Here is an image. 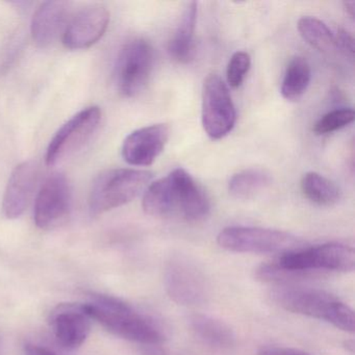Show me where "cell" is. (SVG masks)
I'll return each mask as SVG.
<instances>
[{"label":"cell","mask_w":355,"mask_h":355,"mask_svg":"<svg viewBox=\"0 0 355 355\" xmlns=\"http://www.w3.org/2000/svg\"><path fill=\"white\" fill-rule=\"evenodd\" d=\"M272 298L286 311L323 320L343 331L353 334L355 318L353 309L334 295L309 288H279Z\"/></svg>","instance_id":"3"},{"label":"cell","mask_w":355,"mask_h":355,"mask_svg":"<svg viewBox=\"0 0 355 355\" xmlns=\"http://www.w3.org/2000/svg\"><path fill=\"white\" fill-rule=\"evenodd\" d=\"M84 306L91 319L124 340L148 346H157L165 340L161 325L121 299L92 293Z\"/></svg>","instance_id":"2"},{"label":"cell","mask_w":355,"mask_h":355,"mask_svg":"<svg viewBox=\"0 0 355 355\" xmlns=\"http://www.w3.org/2000/svg\"><path fill=\"white\" fill-rule=\"evenodd\" d=\"M170 137L167 124L145 126L128 135L122 144V157L126 163L137 167L153 165L163 153Z\"/></svg>","instance_id":"14"},{"label":"cell","mask_w":355,"mask_h":355,"mask_svg":"<svg viewBox=\"0 0 355 355\" xmlns=\"http://www.w3.org/2000/svg\"><path fill=\"white\" fill-rule=\"evenodd\" d=\"M198 3L191 1L187 5L180 24L168 45V53L178 63H189L195 53V30H196Z\"/></svg>","instance_id":"17"},{"label":"cell","mask_w":355,"mask_h":355,"mask_svg":"<svg viewBox=\"0 0 355 355\" xmlns=\"http://www.w3.org/2000/svg\"><path fill=\"white\" fill-rule=\"evenodd\" d=\"M39 174L40 166L33 159L16 166L3 194V213L7 219H17L24 215L36 189Z\"/></svg>","instance_id":"15"},{"label":"cell","mask_w":355,"mask_h":355,"mask_svg":"<svg viewBox=\"0 0 355 355\" xmlns=\"http://www.w3.org/2000/svg\"><path fill=\"white\" fill-rule=\"evenodd\" d=\"M71 188L65 175L49 176L39 190L35 201L34 219L37 227L55 230L68 221L71 211Z\"/></svg>","instance_id":"9"},{"label":"cell","mask_w":355,"mask_h":355,"mask_svg":"<svg viewBox=\"0 0 355 355\" xmlns=\"http://www.w3.org/2000/svg\"><path fill=\"white\" fill-rule=\"evenodd\" d=\"M345 10H346L347 14L350 16L351 18H354L355 15V1L350 0V1H344Z\"/></svg>","instance_id":"28"},{"label":"cell","mask_w":355,"mask_h":355,"mask_svg":"<svg viewBox=\"0 0 355 355\" xmlns=\"http://www.w3.org/2000/svg\"><path fill=\"white\" fill-rule=\"evenodd\" d=\"M273 178L267 170L250 168L234 174L228 182V191L234 198L250 199L271 186Z\"/></svg>","instance_id":"19"},{"label":"cell","mask_w":355,"mask_h":355,"mask_svg":"<svg viewBox=\"0 0 355 355\" xmlns=\"http://www.w3.org/2000/svg\"><path fill=\"white\" fill-rule=\"evenodd\" d=\"M251 67L250 55L246 51H236L228 62L226 76L232 88H239L244 83Z\"/></svg>","instance_id":"24"},{"label":"cell","mask_w":355,"mask_h":355,"mask_svg":"<svg viewBox=\"0 0 355 355\" xmlns=\"http://www.w3.org/2000/svg\"><path fill=\"white\" fill-rule=\"evenodd\" d=\"M355 252L342 243L303 247L280 255L277 261L257 268L255 276L263 282H286L315 277L326 272H352Z\"/></svg>","instance_id":"1"},{"label":"cell","mask_w":355,"mask_h":355,"mask_svg":"<svg viewBox=\"0 0 355 355\" xmlns=\"http://www.w3.org/2000/svg\"><path fill=\"white\" fill-rule=\"evenodd\" d=\"M155 51L148 41L132 39L123 45L116 60L114 78L118 91L124 97L138 96L153 73Z\"/></svg>","instance_id":"6"},{"label":"cell","mask_w":355,"mask_h":355,"mask_svg":"<svg viewBox=\"0 0 355 355\" xmlns=\"http://www.w3.org/2000/svg\"><path fill=\"white\" fill-rule=\"evenodd\" d=\"M259 355H311L298 349L286 347L269 346L259 351Z\"/></svg>","instance_id":"26"},{"label":"cell","mask_w":355,"mask_h":355,"mask_svg":"<svg viewBox=\"0 0 355 355\" xmlns=\"http://www.w3.org/2000/svg\"><path fill=\"white\" fill-rule=\"evenodd\" d=\"M101 121V109L95 105L86 107L70 118L49 142L45 157L46 165H57L83 148L98 130Z\"/></svg>","instance_id":"8"},{"label":"cell","mask_w":355,"mask_h":355,"mask_svg":"<svg viewBox=\"0 0 355 355\" xmlns=\"http://www.w3.org/2000/svg\"><path fill=\"white\" fill-rule=\"evenodd\" d=\"M217 243L225 250L257 254H286L303 248L304 242L294 234L271 228L232 226L224 228Z\"/></svg>","instance_id":"5"},{"label":"cell","mask_w":355,"mask_h":355,"mask_svg":"<svg viewBox=\"0 0 355 355\" xmlns=\"http://www.w3.org/2000/svg\"><path fill=\"white\" fill-rule=\"evenodd\" d=\"M110 13L101 5H91L70 18L63 34L64 46L70 51H82L96 44L107 32Z\"/></svg>","instance_id":"12"},{"label":"cell","mask_w":355,"mask_h":355,"mask_svg":"<svg viewBox=\"0 0 355 355\" xmlns=\"http://www.w3.org/2000/svg\"><path fill=\"white\" fill-rule=\"evenodd\" d=\"M299 33L305 42L324 53H330L336 49V36L321 20L311 16L300 18L297 24Z\"/></svg>","instance_id":"22"},{"label":"cell","mask_w":355,"mask_h":355,"mask_svg":"<svg viewBox=\"0 0 355 355\" xmlns=\"http://www.w3.org/2000/svg\"><path fill=\"white\" fill-rule=\"evenodd\" d=\"M311 80V69L307 60L296 57L291 60L282 84V95L288 101H296L303 96Z\"/></svg>","instance_id":"21"},{"label":"cell","mask_w":355,"mask_h":355,"mask_svg":"<svg viewBox=\"0 0 355 355\" xmlns=\"http://www.w3.org/2000/svg\"><path fill=\"white\" fill-rule=\"evenodd\" d=\"M303 195L311 202L322 207H331L340 200L338 187L329 178L317 172H307L301 178Z\"/></svg>","instance_id":"20"},{"label":"cell","mask_w":355,"mask_h":355,"mask_svg":"<svg viewBox=\"0 0 355 355\" xmlns=\"http://www.w3.org/2000/svg\"><path fill=\"white\" fill-rule=\"evenodd\" d=\"M24 353L26 355H58L53 350L35 344H26L24 347Z\"/></svg>","instance_id":"27"},{"label":"cell","mask_w":355,"mask_h":355,"mask_svg":"<svg viewBox=\"0 0 355 355\" xmlns=\"http://www.w3.org/2000/svg\"><path fill=\"white\" fill-rule=\"evenodd\" d=\"M49 324L55 340L64 348H80L91 332V319L84 303L59 304L49 315Z\"/></svg>","instance_id":"13"},{"label":"cell","mask_w":355,"mask_h":355,"mask_svg":"<svg viewBox=\"0 0 355 355\" xmlns=\"http://www.w3.org/2000/svg\"><path fill=\"white\" fill-rule=\"evenodd\" d=\"M336 36V49H340L347 57L354 55V39L347 31L338 30Z\"/></svg>","instance_id":"25"},{"label":"cell","mask_w":355,"mask_h":355,"mask_svg":"<svg viewBox=\"0 0 355 355\" xmlns=\"http://www.w3.org/2000/svg\"><path fill=\"white\" fill-rule=\"evenodd\" d=\"M153 173L138 169H111L99 174L91 187L89 211L98 216L128 205L146 190Z\"/></svg>","instance_id":"4"},{"label":"cell","mask_w":355,"mask_h":355,"mask_svg":"<svg viewBox=\"0 0 355 355\" xmlns=\"http://www.w3.org/2000/svg\"><path fill=\"white\" fill-rule=\"evenodd\" d=\"M0 355H1V354H0Z\"/></svg>","instance_id":"29"},{"label":"cell","mask_w":355,"mask_h":355,"mask_svg":"<svg viewBox=\"0 0 355 355\" xmlns=\"http://www.w3.org/2000/svg\"><path fill=\"white\" fill-rule=\"evenodd\" d=\"M201 120L203 130L213 140L223 139L236 125V107L227 86L218 74H209L203 83Z\"/></svg>","instance_id":"7"},{"label":"cell","mask_w":355,"mask_h":355,"mask_svg":"<svg viewBox=\"0 0 355 355\" xmlns=\"http://www.w3.org/2000/svg\"><path fill=\"white\" fill-rule=\"evenodd\" d=\"M193 334L213 348L226 350L236 345V334L228 324L211 315L194 313L188 319Z\"/></svg>","instance_id":"18"},{"label":"cell","mask_w":355,"mask_h":355,"mask_svg":"<svg viewBox=\"0 0 355 355\" xmlns=\"http://www.w3.org/2000/svg\"><path fill=\"white\" fill-rule=\"evenodd\" d=\"M165 286L174 302L186 306L202 304L209 297L205 276L188 259H172L167 263Z\"/></svg>","instance_id":"10"},{"label":"cell","mask_w":355,"mask_h":355,"mask_svg":"<svg viewBox=\"0 0 355 355\" xmlns=\"http://www.w3.org/2000/svg\"><path fill=\"white\" fill-rule=\"evenodd\" d=\"M71 3L62 0L43 3L35 12L31 24V33L39 47H49L65 32L69 22Z\"/></svg>","instance_id":"16"},{"label":"cell","mask_w":355,"mask_h":355,"mask_svg":"<svg viewBox=\"0 0 355 355\" xmlns=\"http://www.w3.org/2000/svg\"><path fill=\"white\" fill-rule=\"evenodd\" d=\"M166 178L169 182L171 215L178 214L189 222L202 221L209 215V197L190 173L178 168Z\"/></svg>","instance_id":"11"},{"label":"cell","mask_w":355,"mask_h":355,"mask_svg":"<svg viewBox=\"0 0 355 355\" xmlns=\"http://www.w3.org/2000/svg\"><path fill=\"white\" fill-rule=\"evenodd\" d=\"M354 117L355 114L352 109L343 107V109L334 110L322 116L315 122L313 128V132L318 136L332 134L352 123L354 121Z\"/></svg>","instance_id":"23"}]
</instances>
